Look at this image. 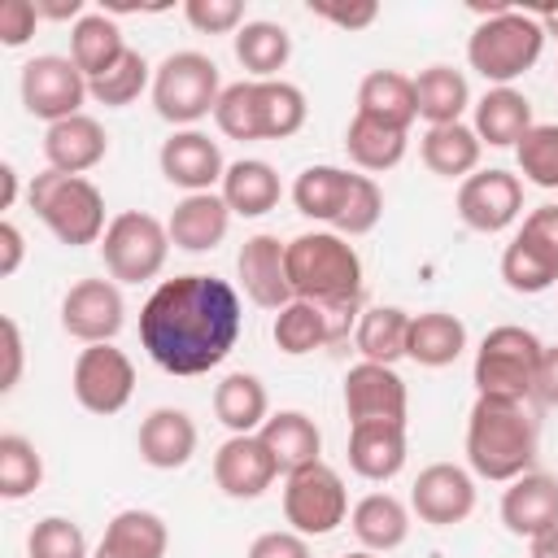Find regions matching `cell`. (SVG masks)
Masks as SVG:
<instances>
[{
    "label": "cell",
    "instance_id": "6da1fadb",
    "mask_svg": "<svg viewBox=\"0 0 558 558\" xmlns=\"http://www.w3.org/2000/svg\"><path fill=\"white\" fill-rule=\"evenodd\" d=\"M240 340V296L218 275H174L140 310V344L166 375H205Z\"/></svg>",
    "mask_w": 558,
    "mask_h": 558
},
{
    "label": "cell",
    "instance_id": "7a4b0ae2",
    "mask_svg": "<svg viewBox=\"0 0 558 558\" xmlns=\"http://www.w3.org/2000/svg\"><path fill=\"white\" fill-rule=\"evenodd\" d=\"M288 283L296 301L323 305L336 327L349 336V323L362 301V257L336 231H305L288 240Z\"/></svg>",
    "mask_w": 558,
    "mask_h": 558
},
{
    "label": "cell",
    "instance_id": "3957f363",
    "mask_svg": "<svg viewBox=\"0 0 558 558\" xmlns=\"http://www.w3.org/2000/svg\"><path fill=\"white\" fill-rule=\"evenodd\" d=\"M466 462L480 480L510 484L536 462V418L523 401L510 397H475L466 414Z\"/></svg>",
    "mask_w": 558,
    "mask_h": 558
},
{
    "label": "cell",
    "instance_id": "277c9868",
    "mask_svg": "<svg viewBox=\"0 0 558 558\" xmlns=\"http://www.w3.org/2000/svg\"><path fill=\"white\" fill-rule=\"evenodd\" d=\"M305 92L283 78H240L227 83L214 122L227 140H288L305 126Z\"/></svg>",
    "mask_w": 558,
    "mask_h": 558
},
{
    "label": "cell",
    "instance_id": "5b68a950",
    "mask_svg": "<svg viewBox=\"0 0 558 558\" xmlns=\"http://www.w3.org/2000/svg\"><path fill=\"white\" fill-rule=\"evenodd\" d=\"M545 48V31L536 22V13L523 9H501L493 17H484L471 39H466V61L475 74H484L493 87H510L519 74H527L541 61Z\"/></svg>",
    "mask_w": 558,
    "mask_h": 558
},
{
    "label": "cell",
    "instance_id": "8992f818",
    "mask_svg": "<svg viewBox=\"0 0 558 558\" xmlns=\"http://www.w3.org/2000/svg\"><path fill=\"white\" fill-rule=\"evenodd\" d=\"M31 209L39 214V222L70 248L96 244L105 235V196L92 179L83 174H61V170H44L31 179L26 187Z\"/></svg>",
    "mask_w": 558,
    "mask_h": 558
},
{
    "label": "cell",
    "instance_id": "52a82bcc",
    "mask_svg": "<svg viewBox=\"0 0 558 558\" xmlns=\"http://www.w3.org/2000/svg\"><path fill=\"white\" fill-rule=\"evenodd\" d=\"M541 353H545V344L536 340V331L514 327V323L493 327V331L480 340V349H475V366H471L475 392H480V397L527 401L532 388H536Z\"/></svg>",
    "mask_w": 558,
    "mask_h": 558
},
{
    "label": "cell",
    "instance_id": "ba28073f",
    "mask_svg": "<svg viewBox=\"0 0 558 558\" xmlns=\"http://www.w3.org/2000/svg\"><path fill=\"white\" fill-rule=\"evenodd\" d=\"M222 83H218V65L205 52H170L161 57V65L153 70V109L157 118L174 122V126H192L201 118H209L218 109Z\"/></svg>",
    "mask_w": 558,
    "mask_h": 558
},
{
    "label": "cell",
    "instance_id": "9c48e42d",
    "mask_svg": "<svg viewBox=\"0 0 558 558\" xmlns=\"http://www.w3.org/2000/svg\"><path fill=\"white\" fill-rule=\"evenodd\" d=\"M170 253V231L166 222H157L144 209H122L118 218H109L105 235H100V257L113 283H148L161 275Z\"/></svg>",
    "mask_w": 558,
    "mask_h": 558
},
{
    "label": "cell",
    "instance_id": "30bf717a",
    "mask_svg": "<svg viewBox=\"0 0 558 558\" xmlns=\"http://www.w3.org/2000/svg\"><path fill=\"white\" fill-rule=\"evenodd\" d=\"M349 514V493L340 471L327 462H310L292 475H283V519L301 536H327L344 523Z\"/></svg>",
    "mask_w": 558,
    "mask_h": 558
},
{
    "label": "cell",
    "instance_id": "8fae6325",
    "mask_svg": "<svg viewBox=\"0 0 558 558\" xmlns=\"http://www.w3.org/2000/svg\"><path fill=\"white\" fill-rule=\"evenodd\" d=\"M87 96H92L87 74L70 57L44 52V57H31L22 65V105H26L31 118H44L48 126L74 118Z\"/></svg>",
    "mask_w": 558,
    "mask_h": 558
},
{
    "label": "cell",
    "instance_id": "7c38bea8",
    "mask_svg": "<svg viewBox=\"0 0 558 558\" xmlns=\"http://www.w3.org/2000/svg\"><path fill=\"white\" fill-rule=\"evenodd\" d=\"M70 388H74V401L87 414H118L135 392V366L113 344H87L74 357Z\"/></svg>",
    "mask_w": 558,
    "mask_h": 558
},
{
    "label": "cell",
    "instance_id": "4fadbf2b",
    "mask_svg": "<svg viewBox=\"0 0 558 558\" xmlns=\"http://www.w3.org/2000/svg\"><path fill=\"white\" fill-rule=\"evenodd\" d=\"M519 214H523V183H519V174L493 166V170H475V174L462 179V187H458V218L471 231L497 235Z\"/></svg>",
    "mask_w": 558,
    "mask_h": 558
},
{
    "label": "cell",
    "instance_id": "5bb4252c",
    "mask_svg": "<svg viewBox=\"0 0 558 558\" xmlns=\"http://www.w3.org/2000/svg\"><path fill=\"white\" fill-rule=\"evenodd\" d=\"M126 323V305L113 279H78L61 296V327L83 344H113Z\"/></svg>",
    "mask_w": 558,
    "mask_h": 558
},
{
    "label": "cell",
    "instance_id": "9a60e30c",
    "mask_svg": "<svg viewBox=\"0 0 558 558\" xmlns=\"http://www.w3.org/2000/svg\"><path fill=\"white\" fill-rule=\"evenodd\" d=\"M410 397H405V379L392 366L379 362H357L344 375V414L349 427L353 423H405Z\"/></svg>",
    "mask_w": 558,
    "mask_h": 558
},
{
    "label": "cell",
    "instance_id": "2e32d148",
    "mask_svg": "<svg viewBox=\"0 0 558 558\" xmlns=\"http://www.w3.org/2000/svg\"><path fill=\"white\" fill-rule=\"evenodd\" d=\"M410 506L423 523L453 527V523L471 519V510H475V480L458 462H432L418 471V480L410 488Z\"/></svg>",
    "mask_w": 558,
    "mask_h": 558
},
{
    "label": "cell",
    "instance_id": "e0dca14e",
    "mask_svg": "<svg viewBox=\"0 0 558 558\" xmlns=\"http://www.w3.org/2000/svg\"><path fill=\"white\" fill-rule=\"evenodd\" d=\"M235 270H240V288L253 305L279 314L288 301H296L292 283H288V244H279V235H270V231L248 235L235 257Z\"/></svg>",
    "mask_w": 558,
    "mask_h": 558
},
{
    "label": "cell",
    "instance_id": "ac0fdd59",
    "mask_svg": "<svg viewBox=\"0 0 558 558\" xmlns=\"http://www.w3.org/2000/svg\"><path fill=\"white\" fill-rule=\"evenodd\" d=\"M279 475V462L275 453L262 445V436H227L214 453V484L235 497V501H253L262 497Z\"/></svg>",
    "mask_w": 558,
    "mask_h": 558
},
{
    "label": "cell",
    "instance_id": "d6986e66",
    "mask_svg": "<svg viewBox=\"0 0 558 558\" xmlns=\"http://www.w3.org/2000/svg\"><path fill=\"white\" fill-rule=\"evenodd\" d=\"M157 161H161L166 183L183 187L187 196H192V192H214V183H222V174H227V161H222L218 140H209V135L196 131V126L174 131V135L161 144Z\"/></svg>",
    "mask_w": 558,
    "mask_h": 558
},
{
    "label": "cell",
    "instance_id": "ffe728a7",
    "mask_svg": "<svg viewBox=\"0 0 558 558\" xmlns=\"http://www.w3.org/2000/svg\"><path fill=\"white\" fill-rule=\"evenodd\" d=\"M501 523L514 536H541L545 527L558 523V480L545 471H527L519 480H510V488L501 493Z\"/></svg>",
    "mask_w": 558,
    "mask_h": 558
},
{
    "label": "cell",
    "instance_id": "44dd1931",
    "mask_svg": "<svg viewBox=\"0 0 558 558\" xmlns=\"http://www.w3.org/2000/svg\"><path fill=\"white\" fill-rule=\"evenodd\" d=\"M227 227H231V209L222 201V192H192L174 205L166 231H170V244L183 248V253H209L227 240Z\"/></svg>",
    "mask_w": 558,
    "mask_h": 558
},
{
    "label": "cell",
    "instance_id": "7402d4cb",
    "mask_svg": "<svg viewBox=\"0 0 558 558\" xmlns=\"http://www.w3.org/2000/svg\"><path fill=\"white\" fill-rule=\"evenodd\" d=\"M196 453V423L179 405H157L140 423V458L157 471H179Z\"/></svg>",
    "mask_w": 558,
    "mask_h": 558
},
{
    "label": "cell",
    "instance_id": "603a6c76",
    "mask_svg": "<svg viewBox=\"0 0 558 558\" xmlns=\"http://www.w3.org/2000/svg\"><path fill=\"white\" fill-rule=\"evenodd\" d=\"M109 153V135L96 118L87 113H74L65 122H52L48 135H44V157H48V170H61V174H83L92 166H100Z\"/></svg>",
    "mask_w": 558,
    "mask_h": 558
},
{
    "label": "cell",
    "instance_id": "cb8c5ba5",
    "mask_svg": "<svg viewBox=\"0 0 558 558\" xmlns=\"http://www.w3.org/2000/svg\"><path fill=\"white\" fill-rule=\"evenodd\" d=\"M349 466L362 480H392L405 466V423H353L349 427Z\"/></svg>",
    "mask_w": 558,
    "mask_h": 558
},
{
    "label": "cell",
    "instance_id": "d4e9b609",
    "mask_svg": "<svg viewBox=\"0 0 558 558\" xmlns=\"http://www.w3.org/2000/svg\"><path fill=\"white\" fill-rule=\"evenodd\" d=\"M262 445L275 453L279 462V475H292L310 462H323L318 449H323V432L318 423L305 414V410H275L266 423H262Z\"/></svg>",
    "mask_w": 558,
    "mask_h": 558
},
{
    "label": "cell",
    "instance_id": "484cf974",
    "mask_svg": "<svg viewBox=\"0 0 558 558\" xmlns=\"http://www.w3.org/2000/svg\"><path fill=\"white\" fill-rule=\"evenodd\" d=\"M170 532L153 510H118L92 558H166Z\"/></svg>",
    "mask_w": 558,
    "mask_h": 558
},
{
    "label": "cell",
    "instance_id": "4316f807",
    "mask_svg": "<svg viewBox=\"0 0 558 558\" xmlns=\"http://www.w3.org/2000/svg\"><path fill=\"white\" fill-rule=\"evenodd\" d=\"M218 187H222L227 209L240 214V218H262V214H270V209L279 205V196H283L275 166L262 161V157H240V161H231Z\"/></svg>",
    "mask_w": 558,
    "mask_h": 558
},
{
    "label": "cell",
    "instance_id": "83f0119b",
    "mask_svg": "<svg viewBox=\"0 0 558 558\" xmlns=\"http://www.w3.org/2000/svg\"><path fill=\"white\" fill-rule=\"evenodd\" d=\"M532 126H536L532 122V105L514 87H488L475 100V135H480V144L514 148Z\"/></svg>",
    "mask_w": 558,
    "mask_h": 558
},
{
    "label": "cell",
    "instance_id": "f1b7e54d",
    "mask_svg": "<svg viewBox=\"0 0 558 558\" xmlns=\"http://www.w3.org/2000/svg\"><path fill=\"white\" fill-rule=\"evenodd\" d=\"M466 349V327L458 314H445V310H427V314H414L410 318V340H405V357L427 366V371H440V366H453Z\"/></svg>",
    "mask_w": 558,
    "mask_h": 558
},
{
    "label": "cell",
    "instance_id": "f546056e",
    "mask_svg": "<svg viewBox=\"0 0 558 558\" xmlns=\"http://www.w3.org/2000/svg\"><path fill=\"white\" fill-rule=\"evenodd\" d=\"M214 414L231 436H253L262 432V423L270 418V397L266 384L248 371H231L218 388H214Z\"/></svg>",
    "mask_w": 558,
    "mask_h": 558
},
{
    "label": "cell",
    "instance_id": "4dcf8cb0",
    "mask_svg": "<svg viewBox=\"0 0 558 558\" xmlns=\"http://www.w3.org/2000/svg\"><path fill=\"white\" fill-rule=\"evenodd\" d=\"M270 336H275L279 353H288V357H301V353H314V349H323V344L344 340V331L336 327V318H331L323 305H314V301H288V305L275 314Z\"/></svg>",
    "mask_w": 558,
    "mask_h": 558
},
{
    "label": "cell",
    "instance_id": "1f68e13d",
    "mask_svg": "<svg viewBox=\"0 0 558 558\" xmlns=\"http://www.w3.org/2000/svg\"><path fill=\"white\" fill-rule=\"evenodd\" d=\"M349 527H353V536L362 541V549L388 554V549H397V545L410 536V510H405V501H397L392 493H366V497L353 506Z\"/></svg>",
    "mask_w": 558,
    "mask_h": 558
},
{
    "label": "cell",
    "instance_id": "d6a6232c",
    "mask_svg": "<svg viewBox=\"0 0 558 558\" xmlns=\"http://www.w3.org/2000/svg\"><path fill=\"white\" fill-rule=\"evenodd\" d=\"M357 113L410 131V122L418 118V105H414V78L401 74V70H371V74L357 83Z\"/></svg>",
    "mask_w": 558,
    "mask_h": 558
},
{
    "label": "cell",
    "instance_id": "836d02e7",
    "mask_svg": "<svg viewBox=\"0 0 558 558\" xmlns=\"http://www.w3.org/2000/svg\"><path fill=\"white\" fill-rule=\"evenodd\" d=\"M418 153H423V166L432 174H440V179H466V174H475L484 144H480L475 126L449 122V126H427Z\"/></svg>",
    "mask_w": 558,
    "mask_h": 558
},
{
    "label": "cell",
    "instance_id": "e575fe53",
    "mask_svg": "<svg viewBox=\"0 0 558 558\" xmlns=\"http://www.w3.org/2000/svg\"><path fill=\"white\" fill-rule=\"evenodd\" d=\"M410 318L401 305H371L357 314L353 327V344L362 353V362H379L392 366L397 357H405V340H410Z\"/></svg>",
    "mask_w": 558,
    "mask_h": 558
},
{
    "label": "cell",
    "instance_id": "d590c367",
    "mask_svg": "<svg viewBox=\"0 0 558 558\" xmlns=\"http://www.w3.org/2000/svg\"><path fill=\"white\" fill-rule=\"evenodd\" d=\"M414 105L427 126H449V122H462V109L471 105V87H466L462 70L427 65L414 78Z\"/></svg>",
    "mask_w": 558,
    "mask_h": 558
},
{
    "label": "cell",
    "instance_id": "8d00e7d4",
    "mask_svg": "<svg viewBox=\"0 0 558 558\" xmlns=\"http://www.w3.org/2000/svg\"><path fill=\"white\" fill-rule=\"evenodd\" d=\"M405 131L401 126H388L379 118H366V113H353L349 131H344V153L357 170H371V174H384L392 170L401 157H405Z\"/></svg>",
    "mask_w": 558,
    "mask_h": 558
},
{
    "label": "cell",
    "instance_id": "74e56055",
    "mask_svg": "<svg viewBox=\"0 0 558 558\" xmlns=\"http://www.w3.org/2000/svg\"><path fill=\"white\" fill-rule=\"evenodd\" d=\"M126 52L122 44V31L109 13H83L70 31V61L87 74V78H100L118 57Z\"/></svg>",
    "mask_w": 558,
    "mask_h": 558
},
{
    "label": "cell",
    "instance_id": "f35d334b",
    "mask_svg": "<svg viewBox=\"0 0 558 558\" xmlns=\"http://www.w3.org/2000/svg\"><path fill=\"white\" fill-rule=\"evenodd\" d=\"M353 179H357V174H349V170H340V166H305V170L296 174V183H292V201H296V209H301L305 218H314V222H336V214L344 209V201H349V192H353Z\"/></svg>",
    "mask_w": 558,
    "mask_h": 558
},
{
    "label": "cell",
    "instance_id": "ab89813d",
    "mask_svg": "<svg viewBox=\"0 0 558 558\" xmlns=\"http://www.w3.org/2000/svg\"><path fill=\"white\" fill-rule=\"evenodd\" d=\"M292 57V35L279 22H244L235 31V61L253 78H275Z\"/></svg>",
    "mask_w": 558,
    "mask_h": 558
},
{
    "label": "cell",
    "instance_id": "60d3db41",
    "mask_svg": "<svg viewBox=\"0 0 558 558\" xmlns=\"http://www.w3.org/2000/svg\"><path fill=\"white\" fill-rule=\"evenodd\" d=\"M501 279H506L510 292L536 296V292H545V288L558 283V262H554L545 248H536L532 240L514 235V240L506 244V253H501Z\"/></svg>",
    "mask_w": 558,
    "mask_h": 558
},
{
    "label": "cell",
    "instance_id": "b9f144b4",
    "mask_svg": "<svg viewBox=\"0 0 558 558\" xmlns=\"http://www.w3.org/2000/svg\"><path fill=\"white\" fill-rule=\"evenodd\" d=\"M39 480H44L39 449L26 436L4 432L0 436V497L4 501H22V497H31L39 488Z\"/></svg>",
    "mask_w": 558,
    "mask_h": 558
},
{
    "label": "cell",
    "instance_id": "7bdbcfd3",
    "mask_svg": "<svg viewBox=\"0 0 558 558\" xmlns=\"http://www.w3.org/2000/svg\"><path fill=\"white\" fill-rule=\"evenodd\" d=\"M153 65L135 52V48H126L100 78H87V92L100 100V105H109V109H122V105H131V100H140V92L148 87V74Z\"/></svg>",
    "mask_w": 558,
    "mask_h": 558
},
{
    "label": "cell",
    "instance_id": "ee69618b",
    "mask_svg": "<svg viewBox=\"0 0 558 558\" xmlns=\"http://www.w3.org/2000/svg\"><path fill=\"white\" fill-rule=\"evenodd\" d=\"M519 170L527 183L554 192L558 187V122H536L519 144H514Z\"/></svg>",
    "mask_w": 558,
    "mask_h": 558
},
{
    "label": "cell",
    "instance_id": "f6af8a7d",
    "mask_svg": "<svg viewBox=\"0 0 558 558\" xmlns=\"http://www.w3.org/2000/svg\"><path fill=\"white\" fill-rule=\"evenodd\" d=\"M26 554H31V558H92L83 527H78L74 519H65V514L39 519V523L31 527V536H26Z\"/></svg>",
    "mask_w": 558,
    "mask_h": 558
},
{
    "label": "cell",
    "instance_id": "bcb514c9",
    "mask_svg": "<svg viewBox=\"0 0 558 558\" xmlns=\"http://www.w3.org/2000/svg\"><path fill=\"white\" fill-rule=\"evenodd\" d=\"M379 218H384V192H379V183L371 174H357L344 209L331 222V231L336 235H366V231H375Z\"/></svg>",
    "mask_w": 558,
    "mask_h": 558
},
{
    "label": "cell",
    "instance_id": "7dc6e473",
    "mask_svg": "<svg viewBox=\"0 0 558 558\" xmlns=\"http://www.w3.org/2000/svg\"><path fill=\"white\" fill-rule=\"evenodd\" d=\"M183 17L201 31V35H231L244 26V4L240 0H187Z\"/></svg>",
    "mask_w": 558,
    "mask_h": 558
},
{
    "label": "cell",
    "instance_id": "c3c4849f",
    "mask_svg": "<svg viewBox=\"0 0 558 558\" xmlns=\"http://www.w3.org/2000/svg\"><path fill=\"white\" fill-rule=\"evenodd\" d=\"M35 22H39L35 0H4L0 4V44L4 48H22L35 35Z\"/></svg>",
    "mask_w": 558,
    "mask_h": 558
},
{
    "label": "cell",
    "instance_id": "681fc988",
    "mask_svg": "<svg viewBox=\"0 0 558 558\" xmlns=\"http://www.w3.org/2000/svg\"><path fill=\"white\" fill-rule=\"evenodd\" d=\"M519 235L532 240L536 248H545V253L558 262V205H536V209L523 218Z\"/></svg>",
    "mask_w": 558,
    "mask_h": 558
},
{
    "label": "cell",
    "instance_id": "f907efd6",
    "mask_svg": "<svg viewBox=\"0 0 558 558\" xmlns=\"http://www.w3.org/2000/svg\"><path fill=\"white\" fill-rule=\"evenodd\" d=\"M310 13L336 22L340 31H362V26H371L379 17V4L375 0H362V4H310Z\"/></svg>",
    "mask_w": 558,
    "mask_h": 558
},
{
    "label": "cell",
    "instance_id": "816d5d0a",
    "mask_svg": "<svg viewBox=\"0 0 558 558\" xmlns=\"http://www.w3.org/2000/svg\"><path fill=\"white\" fill-rule=\"evenodd\" d=\"M248 558H310V545L301 532H262L248 545Z\"/></svg>",
    "mask_w": 558,
    "mask_h": 558
},
{
    "label": "cell",
    "instance_id": "f5cc1de1",
    "mask_svg": "<svg viewBox=\"0 0 558 558\" xmlns=\"http://www.w3.org/2000/svg\"><path fill=\"white\" fill-rule=\"evenodd\" d=\"M0 331H4V375H0V392H13L17 379H22V331H17L13 318H4Z\"/></svg>",
    "mask_w": 558,
    "mask_h": 558
},
{
    "label": "cell",
    "instance_id": "db71d44e",
    "mask_svg": "<svg viewBox=\"0 0 558 558\" xmlns=\"http://www.w3.org/2000/svg\"><path fill=\"white\" fill-rule=\"evenodd\" d=\"M532 397L545 401V405H558V344H549V349L541 353V371H536Z\"/></svg>",
    "mask_w": 558,
    "mask_h": 558
},
{
    "label": "cell",
    "instance_id": "11a10c76",
    "mask_svg": "<svg viewBox=\"0 0 558 558\" xmlns=\"http://www.w3.org/2000/svg\"><path fill=\"white\" fill-rule=\"evenodd\" d=\"M22 253H26L22 231L13 222H0V275H13L22 266Z\"/></svg>",
    "mask_w": 558,
    "mask_h": 558
},
{
    "label": "cell",
    "instance_id": "9f6ffc18",
    "mask_svg": "<svg viewBox=\"0 0 558 558\" xmlns=\"http://www.w3.org/2000/svg\"><path fill=\"white\" fill-rule=\"evenodd\" d=\"M39 17H52V22H78L83 17V0H35Z\"/></svg>",
    "mask_w": 558,
    "mask_h": 558
},
{
    "label": "cell",
    "instance_id": "6f0895ef",
    "mask_svg": "<svg viewBox=\"0 0 558 558\" xmlns=\"http://www.w3.org/2000/svg\"><path fill=\"white\" fill-rule=\"evenodd\" d=\"M532 558H558V523L545 527L541 536H532Z\"/></svg>",
    "mask_w": 558,
    "mask_h": 558
},
{
    "label": "cell",
    "instance_id": "680465c9",
    "mask_svg": "<svg viewBox=\"0 0 558 558\" xmlns=\"http://www.w3.org/2000/svg\"><path fill=\"white\" fill-rule=\"evenodd\" d=\"M0 187H4V192H0V209H9V205L17 201V170H13L9 161L0 166Z\"/></svg>",
    "mask_w": 558,
    "mask_h": 558
},
{
    "label": "cell",
    "instance_id": "91938a15",
    "mask_svg": "<svg viewBox=\"0 0 558 558\" xmlns=\"http://www.w3.org/2000/svg\"><path fill=\"white\" fill-rule=\"evenodd\" d=\"M536 22H541V31H545V35H558V4L536 9Z\"/></svg>",
    "mask_w": 558,
    "mask_h": 558
},
{
    "label": "cell",
    "instance_id": "94428289",
    "mask_svg": "<svg viewBox=\"0 0 558 558\" xmlns=\"http://www.w3.org/2000/svg\"><path fill=\"white\" fill-rule=\"evenodd\" d=\"M344 558H375L371 549H357V554H344Z\"/></svg>",
    "mask_w": 558,
    "mask_h": 558
}]
</instances>
